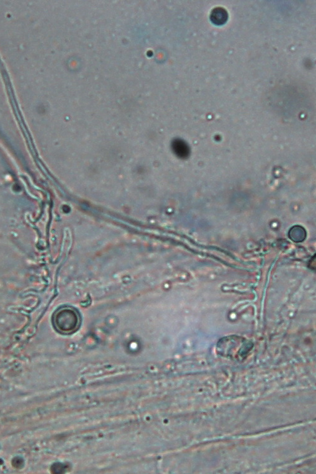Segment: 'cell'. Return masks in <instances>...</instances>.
I'll return each mask as SVG.
<instances>
[{
	"label": "cell",
	"instance_id": "cell-1",
	"mask_svg": "<svg viewBox=\"0 0 316 474\" xmlns=\"http://www.w3.org/2000/svg\"><path fill=\"white\" fill-rule=\"evenodd\" d=\"M56 331L62 335H71L78 331L81 325L80 313L73 306H62L56 310L52 318Z\"/></svg>",
	"mask_w": 316,
	"mask_h": 474
},
{
	"label": "cell",
	"instance_id": "cell-2",
	"mask_svg": "<svg viewBox=\"0 0 316 474\" xmlns=\"http://www.w3.org/2000/svg\"><path fill=\"white\" fill-rule=\"evenodd\" d=\"M211 19L216 24L221 25L224 24L228 19V12L223 7H215L211 11Z\"/></svg>",
	"mask_w": 316,
	"mask_h": 474
}]
</instances>
